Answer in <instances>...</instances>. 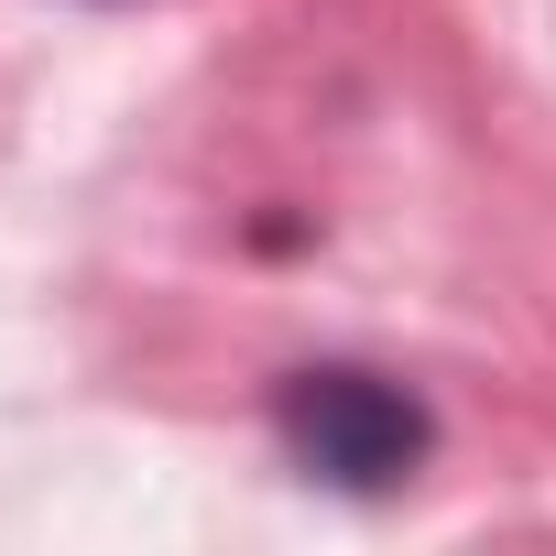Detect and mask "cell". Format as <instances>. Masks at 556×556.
Wrapping results in <instances>:
<instances>
[{"label":"cell","mask_w":556,"mask_h":556,"mask_svg":"<svg viewBox=\"0 0 556 556\" xmlns=\"http://www.w3.org/2000/svg\"><path fill=\"white\" fill-rule=\"evenodd\" d=\"M273 437H285V458L328 491H404L437 447V415L382 382V371H350V361H317V371H285V393H273Z\"/></svg>","instance_id":"1"}]
</instances>
